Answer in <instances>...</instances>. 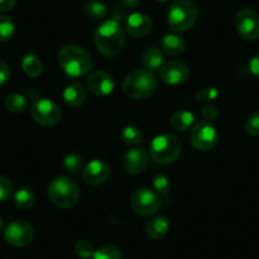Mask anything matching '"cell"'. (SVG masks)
Here are the masks:
<instances>
[{"instance_id": "1", "label": "cell", "mask_w": 259, "mask_h": 259, "mask_svg": "<svg viewBox=\"0 0 259 259\" xmlns=\"http://www.w3.org/2000/svg\"><path fill=\"white\" fill-rule=\"evenodd\" d=\"M94 41L102 55L108 57L117 56L123 49L126 34L116 19H109L99 24L94 34Z\"/></svg>"}, {"instance_id": "29", "label": "cell", "mask_w": 259, "mask_h": 259, "mask_svg": "<svg viewBox=\"0 0 259 259\" xmlns=\"http://www.w3.org/2000/svg\"><path fill=\"white\" fill-rule=\"evenodd\" d=\"M93 259H122V255L116 246L104 245L94 251Z\"/></svg>"}, {"instance_id": "38", "label": "cell", "mask_w": 259, "mask_h": 259, "mask_svg": "<svg viewBox=\"0 0 259 259\" xmlns=\"http://www.w3.org/2000/svg\"><path fill=\"white\" fill-rule=\"evenodd\" d=\"M17 0H0V12H8L16 7Z\"/></svg>"}, {"instance_id": "27", "label": "cell", "mask_w": 259, "mask_h": 259, "mask_svg": "<svg viewBox=\"0 0 259 259\" xmlns=\"http://www.w3.org/2000/svg\"><path fill=\"white\" fill-rule=\"evenodd\" d=\"M16 32V26L11 17L0 16V42H8Z\"/></svg>"}, {"instance_id": "7", "label": "cell", "mask_w": 259, "mask_h": 259, "mask_svg": "<svg viewBox=\"0 0 259 259\" xmlns=\"http://www.w3.org/2000/svg\"><path fill=\"white\" fill-rule=\"evenodd\" d=\"M131 207L138 215L151 216L158 212L161 207V201L155 192L148 188L136 189L131 194Z\"/></svg>"}, {"instance_id": "30", "label": "cell", "mask_w": 259, "mask_h": 259, "mask_svg": "<svg viewBox=\"0 0 259 259\" xmlns=\"http://www.w3.org/2000/svg\"><path fill=\"white\" fill-rule=\"evenodd\" d=\"M153 186L154 189L156 191V193L160 194V196H168V194L170 193V182H169V179L166 178L164 174H158V176L154 178Z\"/></svg>"}, {"instance_id": "24", "label": "cell", "mask_w": 259, "mask_h": 259, "mask_svg": "<svg viewBox=\"0 0 259 259\" xmlns=\"http://www.w3.org/2000/svg\"><path fill=\"white\" fill-rule=\"evenodd\" d=\"M84 13L91 19H102L107 16V8L101 2L89 0L84 6Z\"/></svg>"}, {"instance_id": "26", "label": "cell", "mask_w": 259, "mask_h": 259, "mask_svg": "<svg viewBox=\"0 0 259 259\" xmlns=\"http://www.w3.org/2000/svg\"><path fill=\"white\" fill-rule=\"evenodd\" d=\"M121 139L127 145H139L143 141V134L136 126H126L121 131Z\"/></svg>"}, {"instance_id": "4", "label": "cell", "mask_w": 259, "mask_h": 259, "mask_svg": "<svg viewBox=\"0 0 259 259\" xmlns=\"http://www.w3.org/2000/svg\"><path fill=\"white\" fill-rule=\"evenodd\" d=\"M47 194L57 207L71 208L79 201V187L69 177H56L50 182Z\"/></svg>"}, {"instance_id": "10", "label": "cell", "mask_w": 259, "mask_h": 259, "mask_svg": "<svg viewBox=\"0 0 259 259\" xmlns=\"http://www.w3.org/2000/svg\"><path fill=\"white\" fill-rule=\"evenodd\" d=\"M31 114L34 122L41 126H55L61 118L59 106L50 99L41 98L34 102L31 107Z\"/></svg>"}, {"instance_id": "2", "label": "cell", "mask_w": 259, "mask_h": 259, "mask_svg": "<svg viewBox=\"0 0 259 259\" xmlns=\"http://www.w3.org/2000/svg\"><path fill=\"white\" fill-rule=\"evenodd\" d=\"M57 60L62 70L71 78L85 76L93 66L91 55L76 45H66L62 47L57 55Z\"/></svg>"}, {"instance_id": "39", "label": "cell", "mask_w": 259, "mask_h": 259, "mask_svg": "<svg viewBox=\"0 0 259 259\" xmlns=\"http://www.w3.org/2000/svg\"><path fill=\"white\" fill-rule=\"evenodd\" d=\"M39 96H41V94H39V91L37 88H31L28 89V92H27V97H28V99H31L33 103L38 101V99H41L39 98Z\"/></svg>"}, {"instance_id": "16", "label": "cell", "mask_w": 259, "mask_h": 259, "mask_svg": "<svg viewBox=\"0 0 259 259\" xmlns=\"http://www.w3.org/2000/svg\"><path fill=\"white\" fill-rule=\"evenodd\" d=\"M153 29V21L144 13L130 14L126 19V31L133 37H144Z\"/></svg>"}, {"instance_id": "32", "label": "cell", "mask_w": 259, "mask_h": 259, "mask_svg": "<svg viewBox=\"0 0 259 259\" xmlns=\"http://www.w3.org/2000/svg\"><path fill=\"white\" fill-rule=\"evenodd\" d=\"M13 193V184L11 179L4 176H0V202L8 200Z\"/></svg>"}, {"instance_id": "41", "label": "cell", "mask_w": 259, "mask_h": 259, "mask_svg": "<svg viewBox=\"0 0 259 259\" xmlns=\"http://www.w3.org/2000/svg\"><path fill=\"white\" fill-rule=\"evenodd\" d=\"M3 229H4V220H3V218L0 216V231L3 230Z\"/></svg>"}, {"instance_id": "25", "label": "cell", "mask_w": 259, "mask_h": 259, "mask_svg": "<svg viewBox=\"0 0 259 259\" xmlns=\"http://www.w3.org/2000/svg\"><path fill=\"white\" fill-rule=\"evenodd\" d=\"M27 99L22 94L13 93L9 94L6 99V107L8 111L13 112V113H21V112L27 109Z\"/></svg>"}, {"instance_id": "23", "label": "cell", "mask_w": 259, "mask_h": 259, "mask_svg": "<svg viewBox=\"0 0 259 259\" xmlns=\"http://www.w3.org/2000/svg\"><path fill=\"white\" fill-rule=\"evenodd\" d=\"M14 203L21 210H28L36 203V196L31 189L22 188L14 193Z\"/></svg>"}, {"instance_id": "21", "label": "cell", "mask_w": 259, "mask_h": 259, "mask_svg": "<svg viewBox=\"0 0 259 259\" xmlns=\"http://www.w3.org/2000/svg\"><path fill=\"white\" fill-rule=\"evenodd\" d=\"M194 114L188 111H177L170 118V126L176 131H187L193 124Z\"/></svg>"}, {"instance_id": "35", "label": "cell", "mask_w": 259, "mask_h": 259, "mask_svg": "<svg viewBox=\"0 0 259 259\" xmlns=\"http://www.w3.org/2000/svg\"><path fill=\"white\" fill-rule=\"evenodd\" d=\"M218 107L215 104H207V106L203 107L202 109V117H203V121L206 122H212L215 121L216 117H218Z\"/></svg>"}, {"instance_id": "14", "label": "cell", "mask_w": 259, "mask_h": 259, "mask_svg": "<svg viewBox=\"0 0 259 259\" xmlns=\"http://www.w3.org/2000/svg\"><path fill=\"white\" fill-rule=\"evenodd\" d=\"M88 89L98 97H106L113 92L114 80L111 74L106 71H94L87 79Z\"/></svg>"}, {"instance_id": "40", "label": "cell", "mask_w": 259, "mask_h": 259, "mask_svg": "<svg viewBox=\"0 0 259 259\" xmlns=\"http://www.w3.org/2000/svg\"><path fill=\"white\" fill-rule=\"evenodd\" d=\"M122 3L126 8H136L140 4V0H122Z\"/></svg>"}, {"instance_id": "19", "label": "cell", "mask_w": 259, "mask_h": 259, "mask_svg": "<svg viewBox=\"0 0 259 259\" xmlns=\"http://www.w3.org/2000/svg\"><path fill=\"white\" fill-rule=\"evenodd\" d=\"M161 50L170 56H178L186 50V42L177 34H165L160 42Z\"/></svg>"}, {"instance_id": "17", "label": "cell", "mask_w": 259, "mask_h": 259, "mask_svg": "<svg viewBox=\"0 0 259 259\" xmlns=\"http://www.w3.org/2000/svg\"><path fill=\"white\" fill-rule=\"evenodd\" d=\"M62 97H64L65 103L68 104L69 107L76 108V107H80L85 101V89L80 83L69 84L65 88Z\"/></svg>"}, {"instance_id": "18", "label": "cell", "mask_w": 259, "mask_h": 259, "mask_svg": "<svg viewBox=\"0 0 259 259\" xmlns=\"http://www.w3.org/2000/svg\"><path fill=\"white\" fill-rule=\"evenodd\" d=\"M169 221L165 216H155L146 224V234L154 240H160L168 234Z\"/></svg>"}, {"instance_id": "11", "label": "cell", "mask_w": 259, "mask_h": 259, "mask_svg": "<svg viewBox=\"0 0 259 259\" xmlns=\"http://www.w3.org/2000/svg\"><path fill=\"white\" fill-rule=\"evenodd\" d=\"M34 238V229L24 220H16L4 229V240L13 246H26Z\"/></svg>"}, {"instance_id": "28", "label": "cell", "mask_w": 259, "mask_h": 259, "mask_svg": "<svg viewBox=\"0 0 259 259\" xmlns=\"http://www.w3.org/2000/svg\"><path fill=\"white\" fill-rule=\"evenodd\" d=\"M64 168L66 171L71 174H76L79 171H83L84 169V160L78 154H69L64 159Z\"/></svg>"}, {"instance_id": "34", "label": "cell", "mask_w": 259, "mask_h": 259, "mask_svg": "<svg viewBox=\"0 0 259 259\" xmlns=\"http://www.w3.org/2000/svg\"><path fill=\"white\" fill-rule=\"evenodd\" d=\"M246 133L251 136H259V111L254 112L249 118L246 119L245 123Z\"/></svg>"}, {"instance_id": "42", "label": "cell", "mask_w": 259, "mask_h": 259, "mask_svg": "<svg viewBox=\"0 0 259 259\" xmlns=\"http://www.w3.org/2000/svg\"><path fill=\"white\" fill-rule=\"evenodd\" d=\"M158 2H161V3H165V2H169V0H158Z\"/></svg>"}, {"instance_id": "15", "label": "cell", "mask_w": 259, "mask_h": 259, "mask_svg": "<svg viewBox=\"0 0 259 259\" xmlns=\"http://www.w3.org/2000/svg\"><path fill=\"white\" fill-rule=\"evenodd\" d=\"M149 153L143 148H134L126 153L123 158V166L128 173L138 174L144 173L148 168Z\"/></svg>"}, {"instance_id": "8", "label": "cell", "mask_w": 259, "mask_h": 259, "mask_svg": "<svg viewBox=\"0 0 259 259\" xmlns=\"http://www.w3.org/2000/svg\"><path fill=\"white\" fill-rule=\"evenodd\" d=\"M189 140L197 150L208 151L218 143V131L210 122H197L192 127Z\"/></svg>"}, {"instance_id": "9", "label": "cell", "mask_w": 259, "mask_h": 259, "mask_svg": "<svg viewBox=\"0 0 259 259\" xmlns=\"http://www.w3.org/2000/svg\"><path fill=\"white\" fill-rule=\"evenodd\" d=\"M235 28L246 41L259 38V16L250 8H243L235 16Z\"/></svg>"}, {"instance_id": "22", "label": "cell", "mask_w": 259, "mask_h": 259, "mask_svg": "<svg viewBox=\"0 0 259 259\" xmlns=\"http://www.w3.org/2000/svg\"><path fill=\"white\" fill-rule=\"evenodd\" d=\"M22 69L31 78H37L42 73V62L36 55H26L22 60Z\"/></svg>"}, {"instance_id": "3", "label": "cell", "mask_w": 259, "mask_h": 259, "mask_svg": "<svg viewBox=\"0 0 259 259\" xmlns=\"http://www.w3.org/2000/svg\"><path fill=\"white\" fill-rule=\"evenodd\" d=\"M158 87V79L153 71L148 69H138L134 70L124 78L123 93L128 98L144 99L150 97Z\"/></svg>"}, {"instance_id": "20", "label": "cell", "mask_w": 259, "mask_h": 259, "mask_svg": "<svg viewBox=\"0 0 259 259\" xmlns=\"http://www.w3.org/2000/svg\"><path fill=\"white\" fill-rule=\"evenodd\" d=\"M164 55L158 47H149L143 55V64L148 70L155 71L163 68Z\"/></svg>"}, {"instance_id": "13", "label": "cell", "mask_w": 259, "mask_h": 259, "mask_svg": "<svg viewBox=\"0 0 259 259\" xmlns=\"http://www.w3.org/2000/svg\"><path fill=\"white\" fill-rule=\"evenodd\" d=\"M189 78V68L182 61H171L160 69V79L169 85H179Z\"/></svg>"}, {"instance_id": "33", "label": "cell", "mask_w": 259, "mask_h": 259, "mask_svg": "<svg viewBox=\"0 0 259 259\" xmlns=\"http://www.w3.org/2000/svg\"><path fill=\"white\" fill-rule=\"evenodd\" d=\"M219 94H220V92H219L218 88H215V87H207V88H203L202 91H200L196 94V99L198 102H211L218 98Z\"/></svg>"}, {"instance_id": "6", "label": "cell", "mask_w": 259, "mask_h": 259, "mask_svg": "<svg viewBox=\"0 0 259 259\" xmlns=\"http://www.w3.org/2000/svg\"><path fill=\"white\" fill-rule=\"evenodd\" d=\"M198 16L197 6L192 0H173L168 11V24L171 31H188L196 23Z\"/></svg>"}, {"instance_id": "36", "label": "cell", "mask_w": 259, "mask_h": 259, "mask_svg": "<svg viewBox=\"0 0 259 259\" xmlns=\"http://www.w3.org/2000/svg\"><path fill=\"white\" fill-rule=\"evenodd\" d=\"M11 76V70H9V66L6 61L0 59V85L4 83H7V80Z\"/></svg>"}, {"instance_id": "12", "label": "cell", "mask_w": 259, "mask_h": 259, "mask_svg": "<svg viewBox=\"0 0 259 259\" xmlns=\"http://www.w3.org/2000/svg\"><path fill=\"white\" fill-rule=\"evenodd\" d=\"M111 176V168L104 160L94 159L83 169V179L89 186H101Z\"/></svg>"}, {"instance_id": "37", "label": "cell", "mask_w": 259, "mask_h": 259, "mask_svg": "<svg viewBox=\"0 0 259 259\" xmlns=\"http://www.w3.org/2000/svg\"><path fill=\"white\" fill-rule=\"evenodd\" d=\"M249 70L255 78L259 79V55L251 57L250 62H249Z\"/></svg>"}, {"instance_id": "5", "label": "cell", "mask_w": 259, "mask_h": 259, "mask_svg": "<svg viewBox=\"0 0 259 259\" xmlns=\"http://www.w3.org/2000/svg\"><path fill=\"white\" fill-rule=\"evenodd\" d=\"M182 153V143L173 134H163L153 139L149 146V155L161 165L173 164Z\"/></svg>"}, {"instance_id": "31", "label": "cell", "mask_w": 259, "mask_h": 259, "mask_svg": "<svg viewBox=\"0 0 259 259\" xmlns=\"http://www.w3.org/2000/svg\"><path fill=\"white\" fill-rule=\"evenodd\" d=\"M94 251H96V249H94L93 244L89 243V241L81 240L75 244V254L78 256H80V258L83 259L93 258Z\"/></svg>"}]
</instances>
